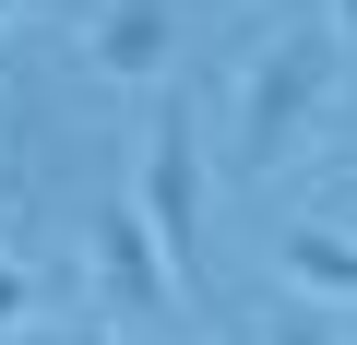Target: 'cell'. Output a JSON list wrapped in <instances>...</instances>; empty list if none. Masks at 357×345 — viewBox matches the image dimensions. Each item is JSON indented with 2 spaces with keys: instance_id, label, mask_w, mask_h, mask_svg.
<instances>
[{
  "instance_id": "6da1fadb",
  "label": "cell",
  "mask_w": 357,
  "mask_h": 345,
  "mask_svg": "<svg viewBox=\"0 0 357 345\" xmlns=\"http://www.w3.org/2000/svg\"><path fill=\"white\" fill-rule=\"evenodd\" d=\"M321 107H333V36H274L262 60H250V84H238V167H298L310 155V131H321Z\"/></svg>"
},
{
  "instance_id": "7a4b0ae2",
  "label": "cell",
  "mask_w": 357,
  "mask_h": 345,
  "mask_svg": "<svg viewBox=\"0 0 357 345\" xmlns=\"http://www.w3.org/2000/svg\"><path fill=\"white\" fill-rule=\"evenodd\" d=\"M131 203H143L167 274L203 286V131H191V95L155 107V131H143V191H131Z\"/></svg>"
},
{
  "instance_id": "9c48e42d",
  "label": "cell",
  "mask_w": 357,
  "mask_h": 345,
  "mask_svg": "<svg viewBox=\"0 0 357 345\" xmlns=\"http://www.w3.org/2000/svg\"><path fill=\"white\" fill-rule=\"evenodd\" d=\"M333 48H357V0H333Z\"/></svg>"
},
{
  "instance_id": "3957f363",
  "label": "cell",
  "mask_w": 357,
  "mask_h": 345,
  "mask_svg": "<svg viewBox=\"0 0 357 345\" xmlns=\"http://www.w3.org/2000/svg\"><path fill=\"white\" fill-rule=\"evenodd\" d=\"M84 60H96L107 84H167V60H178V0H96Z\"/></svg>"
},
{
  "instance_id": "8992f818",
  "label": "cell",
  "mask_w": 357,
  "mask_h": 345,
  "mask_svg": "<svg viewBox=\"0 0 357 345\" xmlns=\"http://www.w3.org/2000/svg\"><path fill=\"white\" fill-rule=\"evenodd\" d=\"M262 345H333V321H321V309H274V333H262Z\"/></svg>"
},
{
  "instance_id": "5b68a950",
  "label": "cell",
  "mask_w": 357,
  "mask_h": 345,
  "mask_svg": "<svg viewBox=\"0 0 357 345\" xmlns=\"http://www.w3.org/2000/svg\"><path fill=\"white\" fill-rule=\"evenodd\" d=\"M286 286L357 298V238H345V227H286Z\"/></svg>"
},
{
  "instance_id": "52a82bcc",
  "label": "cell",
  "mask_w": 357,
  "mask_h": 345,
  "mask_svg": "<svg viewBox=\"0 0 357 345\" xmlns=\"http://www.w3.org/2000/svg\"><path fill=\"white\" fill-rule=\"evenodd\" d=\"M24 309H36V274H24V262H0V333H13Z\"/></svg>"
},
{
  "instance_id": "ba28073f",
  "label": "cell",
  "mask_w": 357,
  "mask_h": 345,
  "mask_svg": "<svg viewBox=\"0 0 357 345\" xmlns=\"http://www.w3.org/2000/svg\"><path fill=\"white\" fill-rule=\"evenodd\" d=\"M36 345H119L107 321H72V333H36Z\"/></svg>"
},
{
  "instance_id": "30bf717a",
  "label": "cell",
  "mask_w": 357,
  "mask_h": 345,
  "mask_svg": "<svg viewBox=\"0 0 357 345\" xmlns=\"http://www.w3.org/2000/svg\"><path fill=\"white\" fill-rule=\"evenodd\" d=\"M0 13H13V0H0Z\"/></svg>"
},
{
  "instance_id": "277c9868",
  "label": "cell",
  "mask_w": 357,
  "mask_h": 345,
  "mask_svg": "<svg viewBox=\"0 0 357 345\" xmlns=\"http://www.w3.org/2000/svg\"><path fill=\"white\" fill-rule=\"evenodd\" d=\"M84 238H96V274H107V298H119V309H167V298H178V274H167V250H155L143 203H96V215H84Z\"/></svg>"
}]
</instances>
